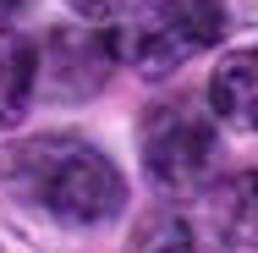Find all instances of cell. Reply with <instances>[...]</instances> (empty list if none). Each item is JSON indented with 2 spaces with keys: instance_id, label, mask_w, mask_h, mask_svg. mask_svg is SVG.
<instances>
[{
  "instance_id": "obj_7",
  "label": "cell",
  "mask_w": 258,
  "mask_h": 253,
  "mask_svg": "<svg viewBox=\"0 0 258 253\" xmlns=\"http://www.w3.org/2000/svg\"><path fill=\"white\" fill-rule=\"evenodd\" d=\"M138 253H198V237H192V226H187V220L159 215V220H149V231H143Z\"/></svg>"
},
{
  "instance_id": "obj_3",
  "label": "cell",
  "mask_w": 258,
  "mask_h": 253,
  "mask_svg": "<svg viewBox=\"0 0 258 253\" xmlns=\"http://www.w3.org/2000/svg\"><path fill=\"white\" fill-rule=\"evenodd\" d=\"M143 165L165 193H198L220 165V121L198 99H159L143 110L138 127Z\"/></svg>"
},
{
  "instance_id": "obj_8",
  "label": "cell",
  "mask_w": 258,
  "mask_h": 253,
  "mask_svg": "<svg viewBox=\"0 0 258 253\" xmlns=\"http://www.w3.org/2000/svg\"><path fill=\"white\" fill-rule=\"evenodd\" d=\"M66 6H72L77 17H88V22H99V17H115V11L126 6V0H66Z\"/></svg>"
},
{
  "instance_id": "obj_10",
  "label": "cell",
  "mask_w": 258,
  "mask_h": 253,
  "mask_svg": "<svg viewBox=\"0 0 258 253\" xmlns=\"http://www.w3.org/2000/svg\"><path fill=\"white\" fill-rule=\"evenodd\" d=\"M0 253H17V248H11V242H0Z\"/></svg>"
},
{
  "instance_id": "obj_1",
  "label": "cell",
  "mask_w": 258,
  "mask_h": 253,
  "mask_svg": "<svg viewBox=\"0 0 258 253\" xmlns=\"http://www.w3.org/2000/svg\"><path fill=\"white\" fill-rule=\"evenodd\" d=\"M0 193L44 231H99L126 209V176L99 143L77 132H39L6 149Z\"/></svg>"
},
{
  "instance_id": "obj_2",
  "label": "cell",
  "mask_w": 258,
  "mask_h": 253,
  "mask_svg": "<svg viewBox=\"0 0 258 253\" xmlns=\"http://www.w3.org/2000/svg\"><path fill=\"white\" fill-rule=\"evenodd\" d=\"M121 28L110 33L115 61H126L138 77H176L192 55L214 50L231 28V11L220 0H126Z\"/></svg>"
},
{
  "instance_id": "obj_9",
  "label": "cell",
  "mask_w": 258,
  "mask_h": 253,
  "mask_svg": "<svg viewBox=\"0 0 258 253\" xmlns=\"http://www.w3.org/2000/svg\"><path fill=\"white\" fill-rule=\"evenodd\" d=\"M17 6H22V0H0V11H17Z\"/></svg>"
},
{
  "instance_id": "obj_4",
  "label": "cell",
  "mask_w": 258,
  "mask_h": 253,
  "mask_svg": "<svg viewBox=\"0 0 258 253\" xmlns=\"http://www.w3.org/2000/svg\"><path fill=\"white\" fill-rule=\"evenodd\" d=\"M110 66H115L110 33H99L94 22H60L33 50V94L55 105H83L110 83Z\"/></svg>"
},
{
  "instance_id": "obj_5",
  "label": "cell",
  "mask_w": 258,
  "mask_h": 253,
  "mask_svg": "<svg viewBox=\"0 0 258 253\" xmlns=\"http://www.w3.org/2000/svg\"><path fill=\"white\" fill-rule=\"evenodd\" d=\"M209 116L236 127V132H253L258 121V55L253 50H231L214 77H209Z\"/></svg>"
},
{
  "instance_id": "obj_6",
  "label": "cell",
  "mask_w": 258,
  "mask_h": 253,
  "mask_svg": "<svg viewBox=\"0 0 258 253\" xmlns=\"http://www.w3.org/2000/svg\"><path fill=\"white\" fill-rule=\"evenodd\" d=\"M33 105V39L0 28V132L17 127Z\"/></svg>"
}]
</instances>
